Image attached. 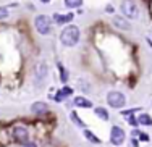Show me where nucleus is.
<instances>
[{
  "label": "nucleus",
  "mask_w": 152,
  "mask_h": 147,
  "mask_svg": "<svg viewBox=\"0 0 152 147\" xmlns=\"http://www.w3.org/2000/svg\"><path fill=\"white\" fill-rule=\"evenodd\" d=\"M79 37H81L79 28L75 26V24L65 26L63 31L60 33V42L65 45V47H75V45L79 42Z\"/></svg>",
  "instance_id": "f257e3e1"
},
{
  "label": "nucleus",
  "mask_w": 152,
  "mask_h": 147,
  "mask_svg": "<svg viewBox=\"0 0 152 147\" xmlns=\"http://www.w3.org/2000/svg\"><path fill=\"white\" fill-rule=\"evenodd\" d=\"M52 24H53V20L49 18L47 15H39V16H36V20H34L36 29H37V33L42 34V36H47V34L52 33Z\"/></svg>",
  "instance_id": "f03ea898"
},
{
  "label": "nucleus",
  "mask_w": 152,
  "mask_h": 147,
  "mask_svg": "<svg viewBox=\"0 0 152 147\" xmlns=\"http://www.w3.org/2000/svg\"><path fill=\"white\" fill-rule=\"evenodd\" d=\"M120 10L128 20H136L139 16V7H137L134 0H123L120 5Z\"/></svg>",
  "instance_id": "7ed1b4c3"
},
{
  "label": "nucleus",
  "mask_w": 152,
  "mask_h": 147,
  "mask_svg": "<svg viewBox=\"0 0 152 147\" xmlns=\"http://www.w3.org/2000/svg\"><path fill=\"white\" fill-rule=\"evenodd\" d=\"M107 103L112 108H123L126 103V97L118 91H110L107 94Z\"/></svg>",
  "instance_id": "20e7f679"
},
{
  "label": "nucleus",
  "mask_w": 152,
  "mask_h": 147,
  "mask_svg": "<svg viewBox=\"0 0 152 147\" xmlns=\"http://www.w3.org/2000/svg\"><path fill=\"white\" fill-rule=\"evenodd\" d=\"M110 142L113 146H121L125 142V131L120 126H113L110 131Z\"/></svg>",
  "instance_id": "39448f33"
},
{
  "label": "nucleus",
  "mask_w": 152,
  "mask_h": 147,
  "mask_svg": "<svg viewBox=\"0 0 152 147\" xmlns=\"http://www.w3.org/2000/svg\"><path fill=\"white\" fill-rule=\"evenodd\" d=\"M13 138L16 139L18 142H26L28 138H29V132L24 126H16L15 130H13Z\"/></svg>",
  "instance_id": "423d86ee"
},
{
  "label": "nucleus",
  "mask_w": 152,
  "mask_h": 147,
  "mask_svg": "<svg viewBox=\"0 0 152 147\" xmlns=\"http://www.w3.org/2000/svg\"><path fill=\"white\" fill-rule=\"evenodd\" d=\"M73 20V13H66V15H60V13H55L53 15V23H57V24H66V23H70V21Z\"/></svg>",
  "instance_id": "0eeeda50"
},
{
  "label": "nucleus",
  "mask_w": 152,
  "mask_h": 147,
  "mask_svg": "<svg viewBox=\"0 0 152 147\" xmlns=\"http://www.w3.org/2000/svg\"><path fill=\"white\" fill-rule=\"evenodd\" d=\"M112 23H113V26H115V28H118V29H123V31L129 29V24H128V21H126L125 18H121V16H113V20H112Z\"/></svg>",
  "instance_id": "6e6552de"
},
{
  "label": "nucleus",
  "mask_w": 152,
  "mask_h": 147,
  "mask_svg": "<svg viewBox=\"0 0 152 147\" xmlns=\"http://www.w3.org/2000/svg\"><path fill=\"white\" fill-rule=\"evenodd\" d=\"M47 110H49V107H47V103H44V102H36V103L31 105V112L32 113L42 115V113H45Z\"/></svg>",
  "instance_id": "1a4fd4ad"
},
{
  "label": "nucleus",
  "mask_w": 152,
  "mask_h": 147,
  "mask_svg": "<svg viewBox=\"0 0 152 147\" xmlns=\"http://www.w3.org/2000/svg\"><path fill=\"white\" fill-rule=\"evenodd\" d=\"M73 103L76 107H79V108H91L92 107V102L89 99H86V97H76L73 100Z\"/></svg>",
  "instance_id": "9d476101"
},
{
  "label": "nucleus",
  "mask_w": 152,
  "mask_h": 147,
  "mask_svg": "<svg viewBox=\"0 0 152 147\" xmlns=\"http://www.w3.org/2000/svg\"><path fill=\"white\" fill-rule=\"evenodd\" d=\"M45 76H47V65L42 62L36 66V78H39V81H44Z\"/></svg>",
  "instance_id": "9b49d317"
},
{
  "label": "nucleus",
  "mask_w": 152,
  "mask_h": 147,
  "mask_svg": "<svg viewBox=\"0 0 152 147\" xmlns=\"http://www.w3.org/2000/svg\"><path fill=\"white\" fill-rule=\"evenodd\" d=\"M137 124H142V126H152V118L147 113H141L137 116Z\"/></svg>",
  "instance_id": "f8f14e48"
},
{
  "label": "nucleus",
  "mask_w": 152,
  "mask_h": 147,
  "mask_svg": "<svg viewBox=\"0 0 152 147\" xmlns=\"http://www.w3.org/2000/svg\"><path fill=\"white\" fill-rule=\"evenodd\" d=\"M94 112H96L97 116H99L100 120H104V121H107L108 118H110V116H108V112H107L105 108H102V107H97V108L94 110Z\"/></svg>",
  "instance_id": "ddd939ff"
},
{
  "label": "nucleus",
  "mask_w": 152,
  "mask_h": 147,
  "mask_svg": "<svg viewBox=\"0 0 152 147\" xmlns=\"http://www.w3.org/2000/svg\"><path fill=\"white\" fill-rule=\"evenodd\" d=\"M57 68H58V71H60V81L65 84V82L68 81V71L61 66V63H57Z\"/></svg>",
  "instance_id": "4468645a"
},
{
  "label": "nucleus",
  "mask_w": 152,
  "mask_h": 147,
  "mask_svg": "<svg viewBox=\"0 0 152 147\" xmlns=\"http://www.w3.org/2000/svg\"><path fill=\"white\" fill-rule=\"evenodd\" d=\"M81 5H83V0H65L66 8H79Z\"/></svg>",
  "instance_id": "2eb2a0df"
},
{
  "label": "nucleus",
  "mask_w": 152,
  "mask_h": 147,
  "mask_svg": "<svg viewBox=\"0 0 152 147\" xmlns=\"http://www.w3.org/2000/svg\"><path fill=\"white\" fill-rule=\"evenodd\" d=\"M84 136H86V139H89V141H91V142H94V144H100V139L97 138V136H94L91 131L84 130Z\"/></svg>",
  "instance_id": "dca6fc26"
},
{
  "label": "nucleus",
  "mask_w": 152,
  "mask_h": 147,
  "mask_svg": "<svg viewBox=\"0 0 152 147\" xmlns=\"http://www.w3.org/2000/svg\"><path fill=\"white\" fill-rule=\"evenodd\" d=\"M70 116H71V121H73V123H76L79 128H84V123H83V121L79 120V116L76 115V112H71V115H70Z\"/></svg>",
  "instance_id": "f3484780"
},
{
  "label": "nucleus",
  "mask_w": 152,
  "mask_h": 147,
  "mask_svg": "<svg viewBox=\"0 0 152 147\" xmlns=\"http://www.w3.org/2000/svg\"><path fill=\"white\" fill-rule=\"evenodd\" d=\"M8 10L5 8V7H0V20H5V18H8Z\"/></svg>",
  "instance_id": "a211bd4d"
},
{
  "label": "nucleus",
  "mask_w": 152,
  "mask_h": 147,
  "mask_svg": "<svg viewBox=\"0 0 152 147\" xmlns=\"http://www.w3.org/2000/svg\"><path fill=\"white\" fill-rule=\"evenodd\" d=\"M136 112H139V108H131V110H125V112H121L123 116H129V115H133V113H136Z\"/></svg>",
  "instance_id": "6ab92c4d"
},
{
  "label": "nucleus",
  "mask_w": 152,
  "mask_h": 147,
  "mask_svg": "<svg viewBox=\"0 0 152 147\" xmlns=\"http://www.w3.org/2000/svg\"><path fill=\"white\" fill-rule=\"evenodd\" d=\"M126 120H128V123L131 124V126H136V124H137V120H136V118H133L131 115H129V116H126Z\"/></svg>",
  "instance_id": "aec40b11"
},
{
  "label": "nucleus",
  "mask_w": 152,
  "mask_h": 147,
  "mask_svg": "<svg viewBox=\"0 0 152 147\" xmlns=\"http://www.w3.org/2000/svg\"><path fill=\"white\" fill-rule=\"evenodd\" d=\"M137 136H139V139H141V141H149V136H147V134H144V132H139Z\"/></svg>",
  "instance_id": "412c9836"
},
{
  "label": "nucleus",
  "mask_w": 152,
  "mask_h": 147,
  "mask_svg": "<svg viewBox=\"0 0 152 147\" xmlns=\"http://www.w3.org/2000/svg\"><path fill=\"white\" fill-rule=\"evenodd\" d=\"M107 12H108V13H113V7H112V5H107Z\"/></svg>",
  "instance_id": "4be33fe9"
},
{
  "label": "nucleus",
  "mask_w": 152,
  "mask_h": 147,
  "mask_svg": "<svg viewBox=\"0 0 152 147\" xmlns=\"http://www.w3.org/2000/svg\"><path fill=\"white\" fill-rule=\"evenodd\" d=\"M24 147H36L34 144H31V142H29V144H24Z\"/></svg>",
  "instance_id": "5701e85b"
},
{
  "label": "nucleus",
  "mask_w": 152,
  "mask_h": 147,
  "mask_svg": "<svg viewBox=\"0 0 152 147\" xmlns=\"http://www.w3.org/2000/svg\"><path fill=\"white\" fill-rule=\"evenodd\" d=\"M41 2H42V3H49L50 0H41Z\"/></svg>",
  "instance_id": "b1692460"
}]
</instances>
